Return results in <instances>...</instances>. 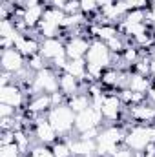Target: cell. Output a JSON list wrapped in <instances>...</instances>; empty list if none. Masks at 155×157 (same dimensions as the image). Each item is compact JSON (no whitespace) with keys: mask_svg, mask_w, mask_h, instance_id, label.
Segmentation results:
<instances>
[{"mask_svg":"<svg viewBox=\"0 0 155 157\" xmlns=\"http://www.w3.org/2000/svg\"><path fill=\"white\" fill-rule=\"evenodd\" d=\"M84 59L88 64V84H89V82H97V80L100 82L102 73L108 68H113L115 55L110 51V48L106 46L104 40L93 39Z\"/></svg>","mask_w":155,"mask_h":157,"instance_id":"cell-1","label":"cell"},{"mask_svg":"<svg viewBox=\"0 0 155 157\" xmlns=\"http://www.w3.org/2000/svg\"><path fill=\"white\" fill-rule=\"evenodd\" d=\"M126 128L120 124H106L100 128L97 137V157H113L115 152L124 144Z\"/></svg>","mask_w":155,"mask_h":157,"instance_id":"cell-2","label":"cell"},{"mask_svg":"<svg viewBox=\"0 0 155 157\" xmlns=\"http://www.w3.org/2000/svg\"><path fill=\"white\" fill-rule=\"evenodd\" d=\"M46 117L53 124V128L57 130L59 137H62V139L71 137V133L75 132V112L70 108L68 102L59 104V106H53L47 112Z\"/></svg>","mask_w":155,"mask_h":157,"instance_id":"cell-3","label":"cell"},{"mask_svg":"<svg viewBox=\"0 0 155 157\" xmlns=\"http://www.w3.org/2000/svg\"><path fill=\"white\" fill-rule=\"evenodd\" d=\"M152 144L150 139V124H139L133 122L131 126L126 128V137H124V146L141 155L148 146Z\"/></svg>","mask_w":155,"mask_h":157,"instance_id":"cell-4","label":"cell"},{"mask_svg":"<svg viewBox=\"0 0 155 157\" xmlns=\"http://www.w3.org/2000/svg\"><path fill=\"white\" fill-rule=\"evenodd\" d=\"M59 75L60 73H57L53 68H44V70H40L37 71L35 75H33V80H31V84H29V91L33 93V95H37V93H55V91H59L60 88H59Z\"/></svg>","mask_w":155,"mask_h":157,"instance_id":"cell-5","label":"cell"},{"mask_svg":"<svg viewBox=\"0 0 155 157\" xmlns=\"http://www.w3.org/2000/svg\"><path fill=\"white\" fill-rule=\"evenodd\" d=\"M124 112H126V106H124V102L120 101L119 93H117V91L106 93V97H104V101H102V104H100V113H102V117H104V122H108V124H117V122H120V117H122Z\"/></svg>","mask_w":155,"mask_h":157,"instance_id":"cell-6","label":"cell"},{"mask_svg":"<svg viewBox=\"0 0 155 157\" xmlns=\"http://www.w3.org/2000/svg\"><path fill=\"white\" fill-rule=\"evenodd\" d=\"M102 122H104V117H102L100 110L91 104V106L86 108L84 112L75 113V132H77V133H84V132H88V130L102 128Z\"/></svg>","mask_w":155,"mask_h":157,"instance_id":"cell-7","label":"cell"},{"mask_svg":"<svg viewBox=\"0 0 155 157\" xmlns=\"http://www.w3.org/2000/svg\"><path fill=\"white\" fill-rule=\"evenodd\" d=\"M0 66H2V71L13 73V75H18L22 70H26V66H28V59H26L17 48L2 49V55H0Z\"/></svg>","mask_w":155,"mask_h":157,"instance_id":"cell-8","label":"cell"},{"mask_svg":"<svg viewBox=\"0 0 155 157\" xmlns=\"http://www.w3.org/2000/svg\"><path fill=\"white\" fill-rule=\"evenodd\" d=\"M33 135H35L37 143L46 144V146H51L53 143L59 141L57 130L53 128V124L47 121L46 115H40V117L33 119Z\"/></svg>","mask_w":155,"mask_h":157,"instance_id":"cell-9","label":"cell"},{"mask_svg":"<svg viewBox=\"0 0 155 157\" xmlns=\"http://www.w3.org/2000/svg\"><path fill=\"white\" fill-rule=\"evenodd\" d=\"M29 99H26V91L17 84L11 82L7 86H0V102L2 104H9L17 110H22L28 104Z\"/></svg>","mask_w":155,"mask_h":157,"instance_id":"cell-10","label":"cell"},{"mask_svg":"<svg viewBox=\"0 0 155 157\" xmlns=\"http://www.w3.org/2000/svg\"><path fill=\"white\" fill-rule=\"evenodd\" d=\"M40 55L46 59L47 66L60 59V57H68L66 55V40L62 39H42L40 40Z\"/></svg>","mask_w":155,"mask_h":157,"instance_id":"cell-11","label":"cell"},{"mask_svg":"<svg viewBox=\"0 0 155 157\" xmlns=\"http://www.w3.org/2000/svg\"><path fill=\"white\" fill-rule=\"evenodd\" d=\"M128 108V115L133 122L139 124H155V104L150 102L148 99L141 104L135 106H126Z\"/></svg>","mask_w":155,"mask_h":157,"instance_id":"cell-12","label":"cell"},{"mask_svg":"<svg viewBox=\"0 0 155 157\" xmlns=\"http://www.w3.org/2000/svg\"><path fill=\"white\" fill-rule=\"evenodd\" d=\"M91 39H88V35L77 33V35H70L66 39V55L68 59H84L88 49H89Z\"/></svg>","mask_w":155,"mask_h":157,"instance_id":"cell-13","label":"cell"},{"mask_svg":"<svg viewBox=\"0 0 155 157\" xmlns=\"http://www.w3.org/2000/svg\"><path fill=\"white\" fill-rule=\"evenodd\" d=\"M53 108V101H51V95L49 93H37V95H33L29 101H28V104H26V108H24V112L29 115V117H40V115H47V112Z\"/></svg>","mask_w":155,"mask_h":157,"instance_id":"cell-14","label":"cell"},{"mask_svg":"<svg viewBox=\"0 0 155 157\" xmlns=\"http://www.w3.org/2000/svg\"><path fill=\"white\" fill-rule=\"evenodd\" d=\"M71 155L73 157H97V139H84V137H68Z\"/></svg>","mask_w":155,"mask_h":157,"instance_id":"cell-15","label":"cell"},{"mask_svg":"<svg viewBox=\"0 0 155 157\" xmlns=\"http://www.w3.org/2000/svg\"><path fill=\"white\" fill-rule=\"evenodd\" d=\"M153 86V78L152 77H146V75H141L133 70H130L126 73V82H124V88L135 91V93H142L148 97V91L152 90Z\"/></svg>","mask_w":155,"mask_h":157,"instance_id":"cell-16","label":"cell"},{"mask_svg":"<svg viewBox=\"0 0 155 157\" xmlns=\"http://www.w3.org/2000/svg\"><path fill=\"white\" fill-rule=\"evenodd\" d=\"M59 88H60V91L70 99V97L77 95L80 91H86V90H88V82H80V80L75 78L73 75L62 71V73L59 75Z\"/></svg>","mask_w":155,"mask_h":157,"instance_id":"cell-17","label":"cell"},{"mask_svg":"<svg viewBox=\"0 0 155 157\" xmlns=\"http://www.w3.org/2000/svg\"><path fill=\"white\" fill-rule=\"evenodd\" d=\"M15 48L26 57V59H31L33 55H39L40 53V40L33 35H28V33H22L18 39L15 40Z\"/></svg>","mask_w":155,"mask_h":157,"instance_id":"cell-18","label":"cell"},{"mask_svg":"<svg viewBox=\"0 0 155 157\" xmlns=\"http://www.w3.org/2000/svg\"><path fill=\"white\" fill-rule=\"evenodd\" d=\"M64 71L73 75L75 78H78L80 82H88V64L86 59H68Z\"/></svg>","mask_w":155,"mask_h":157,"instance_id":"cell-19","label":"cell"},{"mask_svg":"<svg viewBox=\"0 0 155 157\" xmlns=\"http://www.w3.org/2000/svg\"><path fill=\"white\" fill-rule=\"evenodd\" d=\"M68 104H70V108L75 113H78V112H84L86 108L91 106V97H89L88 91H80V93H77V95H73V97L68 99Z\"/></svg>","mask_w":155,"mask_h":157,"instance_id":"cell-20","label":"cell"},{"mask_svg":"<svg viewBox=\"0 0 155 157\" xmlns=\"http://www.w3.org/2000/svg\"><path fill=\"white\" fill-rule=\"evenodd\" d=\"M106 46L110 48V51L115 55V57H119L124 49H126V46H128V42H126V37H122V33H119L117 37H113V39L106 40Z\"/></svg>","mask_w":155,"mask_h":157,"instance_id":"cell-21","label":"cell"},{"mask_svg":"<svg viewBox=\"0 0 155 157\" xmlns=\"http://www.w3.org/2000/svg\"><path fill=\"white\" fill-rule=\"evenodd\" d=\"M51 150H53V155L55 157H73L71 155V148H70L68 139H60V141L53 143L51 144Z\"/></svg>","mask_w":155,"mask_h":157,"instance_id":"cell-22","label":"cell"},{"mask_svg":"<svg viewBox=\"0 0 155 157\" xmlns=\"http://www.w3.org/2000/svg\"><path fill=\"white\" fill-rule=\"evenodd\" d=\"M0 157H24V154L17 143H9V144H0Z\"/></svg>","mask_w":155,"mask_h":157,"instance_id":"cell-23","label":"cell"},{"mask_svg":"<svg viewBox=\"0 0 155 157\" xmlns=\"http://www.w3.org/2000/svg\"><path fill=\"white\" fill-rule=\"evenodd\" d=\"M78 4H80V13H84L86 17L95 15V13L100 11L99 0H78Z\"/></svg>","mask_w":155,"mask_h":157,"instance_id":"cell-24","label":"cell"},{"mask_svg":"<svg viewBox=\"0 0 155 157\" xmlns=\"http://www.w3.org/2000/svg\"><path fill=\"white\" fill-rule=\"evenodd\" d=\"M29 157H55L53 155V150L51 146H46V144H33L31 150H29Z\"/></svg>","mask_w":155,"mask_h":157,"instance_id":"cell-25","label":"cell"},{"mask_svg":"<svg viewBox=\"0 0 155 157\" xmlns=\"http://www.w3.org/2000/svg\"><path fill=\"white\" fill-rule=\"evenodd\" d=\"M28 68H29L33 73H37V71H40V70L47 68V62H46V59L39 53V55H33L31 59H28Z\"/></svg>","mask_w":155,"mask_h":157,"instance_id":"cell-26","label":"cell"},{"mask_svg":"<svg viewBox=\"0 0 155 157\" xmlns=\"http://www.w3.org/2000/svg\"><path fill=\"white\" fill-rule=\"evenodd\" d=\"M128 9H150V2L152 0H122Z\"/></svg>","mask_w":155,"mask_h":157,"instance_id":"cell-27","label":"cell"},{"mask_svg":"<svg viewBox=\"0 0 155 157\" xmlns=\"http://www.w3.org/2000/svg\"><path fill=\"white\" fill-rule=\"evenodd\" d=\"M18 113V110L17 108H13V106H9V104H2L0 102V117H15Z\"/></svg>","mask_w":155,"mask_h":157,"instance_id":"cell-28","label":"cell"},{"mask_svg":"<svg viewBox=\"0 0 155 157\" xmlns=\"http://www.w3.org/2000/svg\"><path fill=\"white\" fill-rule=\"evenodd\" d=\"M64 13H66V15L80 13V4H78V0H70V2L64 6Z\"/></svg>","mask_w":155,"mask_h":157,"instance_id":"cell-29","label":"cell"},{"mask_svg":"<svg viewBox=\"0 0 155 157\" xmlns=\"http://www.w3.org/2000/svg\"><path fill=\"white\" fill-rule=\"evenodd\" d=\"M113 157H139V155H137L135 152H131L130 148H126V146L122 144V146H120V148H119V150L115 152V155H113Z\"/></svg>","mask_w":155,"mask_h":157,"instance_id":"cell-30","label":"cell"},{"mask_svg":"<svg viewBox=\"0 0 155 157\" xmlns=\"http://www.w3.org/2000/svg\"><path fill=\"white\" fill-rule=\"evenodd\" d=\"M49 2V6H53V7H59V9H64V6L70 2V0H47Z\"/></svg>","mask_w":155,"mask_h":157,"instance_id":"cell-31","label":"cell"},{"mask_svg":"<svg viewBox=\"0 0 155 157\" xmlns=\"http://www.w3.org/2000/svg\"><path fill=\"white\" fill-rule=\"evenodd\" d=\"M148 101L155 104V82H153V86H152V90L148 91Z\"/></svg>","mask_w":155,"mask_h":157,"instance_id":"cell-32","label":"cell"},{"mask_svg":"<svg viewBox=\"0 0 155 157\" xmlns=\"http://www.w3.org/2000/svg\"><path fill=\"white\" fill-rule=\"evenodd\" d=\"M150 75H152V78L155 80V53H152V73H150Z\"/></svg>","mask_w":155,"mask_h":157,"instance_id":"cell-33","label":"cell"}]
</instances>
